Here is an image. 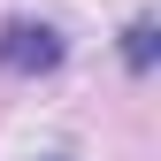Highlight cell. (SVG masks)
Segmentation results:
<instances>
[{
  "label": "cell",
  "instance_id": "1",
  "mask_svg": "<svg viewBox=\"0 0 161 161\" xmlns=\"http://www.w3.org/2000/svg\"><path fill=\"white\" fill-rule=\"evenodd\" d=\"M0 69H8V77H46V69H62V38H54L46 23H8V31H0Z\"/></svg>",
  "mask_w": 161,
  "mask_h": 161
},
{
  "label": "cell",
  "instance_id": "2",
  "mask_svg": "<svg viewBox=\"0 0 161 161\" xmlns=\"http://www.w3.org/2000/svg\"><path fill=\"white\" fill-rule=\"evenodd\" d=\"M123 62L130 69H153V23H130L123 31Z\"/></svg>",
  "mask_w": 161,
  "mask_h": 161
}]
</instances>
